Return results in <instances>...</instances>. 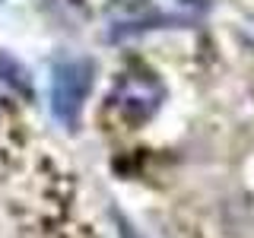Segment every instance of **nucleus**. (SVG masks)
I'll return each mask as SVG.
<instances>
[{
	"label": "nucleus",
	"mask_w": 254,
	"mask_h": 238,
	"mask_svg": "<svg viewBox=\"0 0 254 238\" xmlns=\"http://www.w3.org/2000/svg\"><path fill=\"white\" fill-rule=\"evenodd\" d=\"M92 79H95V63L89 58H67L51 73V111L70 130L83 118L86 99L92 92Z\"/></svg>",
	"instance_id": "obj_1"
},
{
	"label": "nucleus",
	"mask_w": 254,
	"mask_h": 238,
	"mask_svg": "<svg viewBox=\"0 0 254 238\" xmlns=\"http://www.w3.org/2000/svg\"><path fill=\"white\" fill-rule=\"evenodd\" d=\"M165 99L162 83L153 73H140V70H130L115 83V92H111V102L121 111L124 121L130 124H146L149 118L159 111Z\"/></svg>",
	"instance_id": "obj_2"
}]
</instances>
